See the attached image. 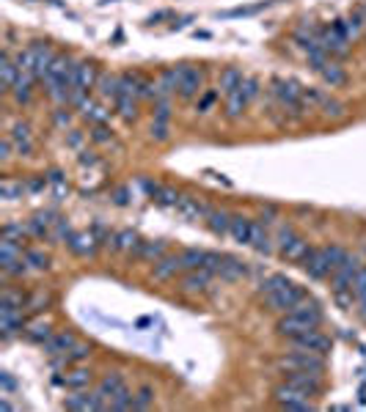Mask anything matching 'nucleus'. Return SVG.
Returning a JSON list of instances; mask_svg holds the SVG:
<instances>
[{"label": "nucleus", "instance_id": "33", "mask_svg": "<svg viewBox=\"0 0 366 412\" xmlns=\"http://www.w3.org/2000/svg\"><path fill=\"white\" fill-rule=\"evenodd\" d=\"M242 80H245V74H242V69H237V66H226V69H221V77H218V88H221V94H232L237 91L240 86H242Z\"/></svg>", "mask_w": 366, "mask_h": 412}, {"label": "nucleus", "instance_id": "21", "mask_svg": "<svg viewBox=\"0 0 366 412\" xmlns=\"http://www.w3.org/2000/svg\"><path fill=\"white\" fill-rule=\"evenodd\" d=\"M341 25H344V33H347V39L350 41H358L361 36H366V17H364V6H358V8H353L344 20H341Z\"/></svg>", "mask_w": 366, "mask_h": 412}, {"label": "nucleus", "instance_id": "60", "mask_svg": "<svg viewBox=\"0 0 366 412\" xmlns=\"http://www.w3.org/2000/svg\"><path fill=\"white\" fill-rule=\"evenodd\" d=\"M361 317H364V321H366V311H364V314H361Z\"/></svg>", "mask_w": 366, "mask_h": 412}, {"label": "nucleus", "instance_id": "3", "mask_svg": "<svg viewBox=\"0 0 366 412\" xmlns=\"http://www.w3.org/2000/svg\"><path fill=\"white\" fill-rule=\"evenodd\" d=\"M306 300V291L300 288L298 284H289L281 286L278 291H273V294H265V308L267 311H273V314H289L295 305H300Z\"/></svg>", "mask_w": 366, "mask_h": 412}, {"label": "nucleus", "instance_id": "55", "mask_svg": "<svg viewBox=\"0 0 366 412\" xmlns=\"http://www.w3.org/2000/svg\"><path fill=\"white\" fill-rule=\"evenodd\" d=\"M11 152H14V146H11V140H8V135L0 140V162H8L11 159Z\"/></svg>", "mask_w": 366, "mask_h": 412}, {"label": "nucleus", "instance_id": "19", "mask_svg": "<svg viewBox=\"0 0 366 412\" xmlns=\"http://www.w3.org/2000/svg\"><path fill=\"white\" fill-rule=\"evenodd\" d=\"M248 270H251L248 261L234 258V255H226L223 264H221V270H218V278L226 281V284H234V281H242V278L248 275Z\"/></svg>", "mask_w": 366, "mask_h": 412}, {"label": "nucleus", "instance_id": "9", "mask_svg": "<svg viewBox=\"0 0 366 412\" xmlns=\"http://www.w3.org/2000/svg\"><path fill=\"white\" fill-rule=\"evenodd\" d=\"M212 278H215V272H209V270H185L182 272V278H179V291H185V294H204L209 284H212Z\"/></svg>", "mask_w": 366, "mask_h": 412}, {"label": "nucleus", "instance_id": "23", "mask_svg": "<svg viewBox=\"0 0 366 412\" xmlns=\"http://www.w3.org/2000/svg\"><path fill=\"white\" fill-rule=\"evenodd\" d=\"M245 107H248V99L242 94V88H237V91L223 96V116H226L229 121H240L242 113H245Z\"/></svg>", "mask_w": 366, "mask_h": 412}, {"label": "nucleus", "instance_id": "45", "mask_svg": "<svg viewBox=\"0 0 366 412\" xmlns=\"http://www.w3.org/2000/svg\"><path fill=\"white\" fill-rule=\"evenodd\" d=\"M179 255H182V267L185 270H199V267H204L207 251H201V248H185Z\"/></svg>", "mask_w": 366, "mask_h": 412}, {"label": "nucleus", "instance_id": "5", "mask_svg": "<svg viewBox=\"0 0 366 412\" xmlns=\"http://www.w3.org/2000/svg\"><path fill=\"white\" fill-rule=\"evenodd\" d=\"M270 94L278 99L281 107L287 110H306L303 107V86L298 80H287V77H273L270 80Z\"/></svg>", "mask_w": 366, "mask_h": 412}, {"label": "nucleus", "instance_id": "51", "mask_svg": "<svg viewBox=\"0 0 366 412\" xmlns=\"http://www.w3.org/2000/svg\"><path fill=\"white\" fill-rule=\"evenodd\" d=\"M47 305H50V294L36 291L34 297H28V305H25V308H31V311H41V308H47Z\"/></svg>", "mask_w": 366, "mask_h": 412}, {"label": "nucleus", "instance_id": "30", "mask_svg": "<svg viewBox=\"0 0 366 412\" xmlns=\"http://www.w3.org/2000/svg\"><path fill=\"white\" fill-rule=\"evenodd\" d=\"M140 242H143V239L135 234L133 228H124V231L113 234V251H119V253L135 255V251L140 248Z\"/></svg>", "mask_w": 366, "mask_h": 412}, {"label": "nucleus", "instance_id": "43", "mask_svg": "<svg viewBox=\"0 0 366 412\" xmlns=\"http://www.w3.org/2000/svg\"><path fill=\"white\" fill-rule=\"evenodd\" d=\"M25 192V182H17V179H3L0 182V198L3 201H14V198H20Z\"/></svg>", "mask_w": 366, "mask_h": 412}, {"label": "nucleus", "instance_id": "46", "mask_svg": "<svg viewBox=\"0 0 366 412\" xmlns=\"http://www.w3.org/2000/svg\"><path fill=\"white\" fill-rule=\"evenodd\" d=\"M107 410H133V390L124 387L122 393H116V396L110 399V407H107Z\"/></svg>", "mask_w": 366, "mask_h": 412}, {"label": "nucleus", "instance_id": "44", "mask_svg": "<svg viewBox=\"0 0 366 412\" xmlns=\"http://www.w3.org/2000/svg\"><path fill=\"white\" fill-rule=\"evenodd\" d=\"M289 284V278L287 275H281V272H273V275H267V278H262L259 281V294L265 297V294H273V291H278L281 286Z\"/></svg>", "mask_w": 366, "mask_h": 412}, {"label": "nucleus", "instance_id": "56", "mask_svg": "<svg viewBox=\"0 0 366 412\" xmlns=\"http://www.w3.org/2000/svg\"><path fill=\"white\" fill-rule=\"evenodd\" d=\"M47 187V179H31V182H25V190L28 192H41Z\"/></svg>", "mask_w": 366, "mask_h": 412}, {"label": "nucleus", "instance_id": "54", "mask_svg": "<svg viewBox=\"0 0 366 412\" xmlns=\"http://www.w3.org/2000/svg\"><path fill=\"white\" fill-rule=\"evenodd\" d=\"M152 138L155 140H168V121H152Z\"/></svg>", "mask_w": 366, "mask_h": 412}, {"label": "nucleus", "instance_id": "15", "mask_svg": "<svg viewBox=\"0 0 366 412\" xmlns=\"http://www.w3.org/2000/svg\"><path fill=\"white\" fill-rule=\"evenodd\" d=\"M8 140H11V146H14V152L20 157H31V152H34V129H31L28 121H17L8 132Z\"/></svg>", "mask_w": 366, "mask_h": 412}, {"label": "nucleus", "instance_id": "42", "mask_svg": "<svg viewBox=\"0 0 366 412\" xmlns=\"http://www.w3.org/2000/svg\"><path fill=\"white\" fill-rule=\"evenodd\" d=\"M80 113H83V119H86V121H91V124H105V121L110 119V110H107V107H102V105H94V102H89Z\"/></svg>", "mask_w": 366, "mask_h": 412}, {"label": "nucleus", "instance_id": "1", "mask_svg": "<svg viewBox=\"0 0 366 412\" xmlns=\"http://www.w3.org/2000/svg\"><path fill=\"white\" fill-rule=\"evenodd\" d=\"M275 368L281 374H289V371H311V374H322L325 377V357L317 354V352H306V349H295V352H287L275 360Z\"/></svg>", "mask_w": 366, "mask_h": 412}, {"label": "nucleus", "instance_id": "13", "mask_svg": "<svg viewBox=\"0 0 366 412\" xmlns=\"http://www.w3.org/2000/svg\"><path fill=\"white\" fill-rule=\"evenodd\" d=\"M284 382H289V385H295L300 390H306L311 399L320 396L322 387H325V377L322 374H311V371H289V374H284Z\"/></svg>", "mask_w": 366, "mask_h": 412}, {"label": "nucleus", "instance_id": "2", "mask_svg": "<svg viewBox=\"0 0 366 412\" xmlns=\"http://www.w3.org/2000/svg\"><path fill=\"white\" fill-rule=\"evenodd\" d=\"M275 242H278V255L284 261H289V264H303L306 253L311 251V245L300 234H295V228H289V225H284L278 231V239Z\"/></svg>", "mask_w": 366, "mask_h": 412}, {"label": "nucleus", "instance_id": "16", "mask_svg": "<svg viewBox=\"0 0 366 412\" xmlns=\"http://www.w3.org/2000/svg\"><path fill=\"white\" fill-rule=\"evenodd\" d=\"M31 50H34V74H36V80L41 83L44 74H47V69H50V64H53V58H55L58 53H55L50 44H44V41H34Z\"/></svg>", "mask_w": 366, "mask_h": 412}, {"label": "nucleus", "instance_id": "22", "mask_svg": "<svg viewBox=\"0 0 366 412\" xmlns=\"http://www.w3.org/2000/svg\"><path fill=\"white\" fill-rule=\"evenodd\" d=\"M74 344H77L74 333H69V330H58V333H53V338L44 344V352H47L50 357H61V354H67Z\"/></svg>", "mask_w": 366, "mask_h": 412}, {"label": "nucleus", "instance_id": "50", "mask_svg": "<svg viewBox=\"0 0 366 412\" xmlns=\"http://www.w3.org/2000/svg\"><path fill=\"white\" fill-rule=\"evenodd\" d=\"M215 102H218V91H201L199 105H196V110H199V113H209Z\"/></svg>", "mask_w": 366, "mask_h": 412}, {"label": "nucleus", "instance_id": "25", "mask_svg": "<svg viewBox=\"0 0 366 412\" xmlns=\"http://www.w3.org/2000/svg\"><path fill=\"white\" fill-rule=\"evenodd\" d=\"M143 187H146V192H149L160 206H174V209H176V204H179V198H182L174 187L157 185V182H143Z\"/></svg>", "mask_w": 366, "mask_h": 412}, {"label": "nucleus", "instance_id": "28", "mask_svg": "<svg viewBox=\"0 0 366 412\" xmlns=\"http://www.w3.org/2000/svg\"><path fill=\"white\" fill-rule=\"evenodd\" d=\"M17 77H20V69L14 64V58H11L8 53H3V55H0V88H3L6 94H11Z\"/></svg>", "mask_w": 366, "mask_h": 412}, {"label": "nucleus", "instance_id": "40", "mask_svg": "<svg viewBox=\"0 0 366 412\" xmlns=\"http://www.w3.org/2000/svg\"><path fill=\"white\" fill-rule=\"evenodd\" d=\"M25 261H28V270H34V272H44V270H50V255L44 253V251H39V248H28L25 251Z\"/></svg>", "mask_w": 366, "mask_h": 412}, {"label": "nucleus", "instance_id": "17", "mask_svg": "<svg viewBox=\"0 0 366 412\" xmlns=\"http://www.w3.org/2000/svg\"><path fill=\"white\" fill-rule=\"evenodd\" d=\"M91 382H94L91 368H83V366H72L67 371V377H55V385H64L69 390H86Z\"/></svg>", "mask_w": 366, "mask_h": 412}, {"label": "nucleus", "instance_id": "34", "mask_svg": "<svg viewBox=\"0 0 366 412\" xmlns=\"http://www.w3.org/2000/svg\"><path fill=\"white\" fill-rule=\"evenodd\" d=\"M232 218L229 212H223V209H212L209 215H207V228L215 234V237H226L229 234V228H232Z\"/></svg>", "mask_w": 366, "mask_h": 412}, {"label": "nucleus", "instance_id": "24", "mask_svg": "<svg viewBox=\"0 0 366 412\" xmlns=\"http://www.w3.org/2000/svg\"><path fill=\"white\" fill-rule=\"evenodd\" d=\"M22 335H25L31 344H41V347H44V344L53 338V324H50L47 319H36L31 324H25Z\"/></svg>", "mask_w": 366, "mask_h": 412}, {"label": "nucleus", "instance_id": "10", "mask_svg": "<svg viewBox=\"0 0 366 412\" xmlns=\"http://www.w3.org/2000/svg\"><path fill=\"white\" fill-rule=\"evenodd\" d=\"M185 272V267H182V255L174 253V255H163L160 261H155V267H152V278L157 281V284H171V281H176V275H182Z\"/></svg>", "mask_w": 366, "mask_h": 412}, {"label": "nucleus", "instance_id": "49", "mask_svg": "<svg viewBox=\"0 0 366 412\" xmlns=\"http://www.w3.org/2000/svg\"><path fill=\"white\" fill-rule=\"evenodd\" d=\"M223 253H215V251H207L204 255V270H209V272H215L218 275V270H221V264H223Z\"/></svg>", "mask_w": 366, "mask_h": 412}, {"label": "nucleus", "instance_id": "26", "mask_svg": "<svg viewBox=\"0 0 366 412\" xmlns=\"http://www.w3.org/2000/svg\"><path fill=\"white\" fill-rule=\"evenodd\" d=\"M34 83H36L34 74L20 72V77H17L14 88H11V96H14L17 105H31V99H34Z\"/></svg>", "mask_w": 366, "mask_h": 412}, {"label": "nucleus", "instance_id": "29", "mask_svg": "<svg viewBox=\"0 0 366 412\" xmlns=\"http://www.w3.org/2000/svg\"><path fill=\"white\" fill-rule=\"evenodd\" d=\"M127 385H124V377L119 374V371H110V374H105L100 380V385H97V390H100V396L107 401V407H110V399L116 396V393H122Z\"/></svg>", "mask_w": 366, "mask_h": 412}, {"label": "nucleus", "instance_id": "57", "mask_svg": "<svg viewBox=\"0 0 366 412\" xmlns=\"http://www.w3.org/2000/svg\"><path fill=\"white\" fill-rule=\"evenodd\" d=\"M55 124L58 127H69L72 124V113L69 110H55Z\"/></svg>", "mask_w": 366, "mask_h": 412}, {"label": "nucleus", "instance_id": "6", "mask_svg": "<svg viewBox=\"0 0 366 412\" xmlns=\"http://www.w3.org/2000/svg\"><path fill=\"white\" fill-rule=\"evenodd\" d=\"M300 267L306 270V275H308L311 281H325V278H331V272H333L331 261H328V255H325V248H311V251L306 253Z\"/></svg>", "mask_w": 366, "mask_h": 412}, {"label": "nucleus", "instance_id": "7", "mask_svg": "<svg viewBox=\"0 0 366 412\" xmlns=\"http://www.w3.org/2000/svg\"><path fill=\"white\" fill-rule=\"evenodd\" d=\"M64 407L67 410H77V412H86V410H107V401L100 396V390H74L72 396L64 399Z\"/></svg>", "mask_w": 366, "mask_h": 412}, {"label": "nucleus", "instance_id": "58", "mask_svg": "<svg viewBox=\"0 0 366 412\" xmlns=\"http://www.w3.org/2000/svg\"><path fill=\"white\" fill-rule=\"evenodd\" d=\"M0 385H3V393H11V390H14V380H11V374H8V371H3V374H0Z\"/></svg>", "mask_w": 366, "mask_h": 412}, {"label": "nucleus", "instance_id": "38", "mask_svg": "<svg viewBox=\"0 0 366 412\" xmlns=\"http://www.w3.org/2000/svg\"><path fill=\"white\" fill-rule=\"evenodd\" d=\"M89 354H91V347H89V344H74V347L69 349L67 354H61V357H53V360H55V366H77V363H80V360H86V357H89Z\"/></svg>", "mask_w": 366, "mask_h": 412}, {"label": "nucleus", "instance_id": "35", "mask_svg": "<svg viewBox=\"0 0 366 412\" xmlns=\"http://www.w3.org/2000/svg\"><path fill=\"white\" fill-rule=\"evenodd\" d=\"M273 237H270V231L265 228V222H254V234H251V248L256 251V253L262 255H270L273 253Z\"/></svg>", "mask_w": 366, "mask_h": 412}, {"label": "nucleus", "instance_id": "47", "mask_svg": "<svg viewBox=\"0 0 366 412\" xmlns=\"http://www.w3.org/2000/svg\"><path fill=\"white\" fill-rule=\"evenodd\" d=\"M242 94H245V99H248V105L259 96V77H254V74H245V80H242Z\"/></svg>", "mask_w": 366, "mask_h": 412}, {"label": "nucleus", "instance_id": "8", "mask_svg": "<svg viewBox=\"0 0 366 412\" xmlns=\"http://www.w3.org/2000/svg\"><path fill=\"white\" fill-rule=\"evenodd\" d=\"M204 91V69L190 64H182V83H179V96L185 102L196 99Z\"/></svg>", "mask_w": 366, "mask_h": 412}, {"label": "nucleus", "instance_id": "59", "mask_svg": "<svg viewBox=\"0 0 366 412\" xmlns=\"http://www.w3.org/2000/svg\"><path fill=\"white\" fill-rule=\"evenodd\" d=\"M116 204H119V206H124V204H127V190L116 192Z\"/></svg>", "mask_w": 366, "mask_h": 412}, {"label": "nucleus", "instance_id": "53", "mask_svg": "<svg viewBox=\"0 0 366 412\" xmlns=\"http://www.w3.org/2000/svg\"><path fill=\"white\" fill-rule=\"evenodd\" d=\"M47 182H50V185L55 187V192H58V195H64V192H69V185L64 182V179H61V173H58V171H53V173L47 176Z\"/></svg>", "mask_w": 366, "mask_h": 412}, {"label": "nucleus", "instance_id": "41", "mask_svg": "<svg viewBox=\"0 0 366 412\" xmlns=\"http://www.w3.org/2000/svg\"><path fill=\"white\" fill-rule=\"evenodd\" d=\"M149 407H155V387L143 385L133 393V410H149Z\"/></svg>", "mask_w": 366, "mask_h": 412}, {"label": "nucleus", "instance_id": "61", "mask_svg": "<svg viewBox=\"0 0 366 412\" xmlns=\"http://www.w3.org/2000/svg\"><path fill=\"white\" fill-rule=\"evenodd\" d=\"M364 17H366V3H364Z\"/></svg>", "mask_w": 366, "mask_h": 412}, {"label": "nucleus", "instance_id": "32", "mask_svg": "<svg viewBox=\"0 0 366 412\" xmlns=\"http://www.w3.org/2000/svg\"><path fill=\"white\" fill-rule=\"evenodd\" d=\"M254 222L242 215H234L232 218V228H229V237H232L237 245H251V234H254Z\"/></svg>", "mask_w": 366, "mask_h": 412}, {"label": "nucleus", "instance_id": "52", "mask_svg": "<svg viewBox=\"0 0 366 412\" xmlns=\"http://www.w3.org/2000/svg\"><path fill=\"white\" fill-rule=\"evenodd\" d=\"M91 140H97V143H110V140H113V132L105 127V124H94V129H91Z\"/></svg>", "mask_w": 366, "mask_h": 412}, {"label": "nucleus", "instance_id": "11", "mask_svg": "<svg viewBox=\"0 0 366 412\" xmlns=\"http://www.w3.org/2000/svg\"><path fill=\"white\" fill-rule=\"evenodd\" d=\"M289 344H292L295 349H306V352H317V354H322V357H325V354L331 352V347H333L331 338H328L325 333H320L317 327H314V330H306L303 335H298V338H292Z\"/></svg>", "mask_w": 366, "mask_h": 412}, {"label": "nucleus", "instance_id": "20", "mask_svg": "<svg viewBox=\"0 0 366 412\" xmlns=\"http://www.w3.org/2000/svg\"><path fill=\"white\" fill-rule=\"evenodd\" d=\"M176 212H179L185 220H207V215H209L212 209L204 206L199 198H193V195H182L179 204H176Z\"/></svg>", "mask_w": 366, "mask_h": 412}, {"label": "nucleus", "instance_id": "31", "mask_svg": "<svg viewBox=\"0 0 366 412\" xmlns=\"http://www.w3.org/2000/svg\"><path fill=\"white\" fill-rule=\"evenodd\" d=\"M97 88H100L102 99H110V102L116 105V99H119V94H122V74H107V72H100Z\"/></svg>", "mask_w": 366, "mask_h": 412}, {"label": "nucleus", "instance_id": "36", "mask_svg": "<svg viewBox=\"0 0 366 412\" xmlns=\"http://www.w3.org/2000/svg\"><path fill=\"white\" fill-rule=\"evenodd\" d=\"M116 113H119V119L124 124H133L135 119H138V99L130 94H122L116 99Z\"/></svg>", "mask_w": 366, "mask_h": 412}, {"label": "nucleus", "instance_id": "12", "mask_svg": "<svg viewBox=\"0 0 366 412\" xmlns=\"http://www.w3.org/2000/svg\"><path fill=\"white\" fill-rule=\"evenodd\" d=\"M25 330V319H22V311L17 308H0V341L8 344L14 335H22Z\"/></svg>", "mask_w": 366, "mask_h": 412}, {"label": "nucleus", "instance_id": "48", "mask_svg": "<svg viewBox=\"0 0 366 412\" xmlns=\"http://www.w3.org/2000/svg\"><path fill=\"white\" fill-rule=\"evenodd\" d=\"M320 110H322V116H325V119H341V116H344V105H341V102H336V99H331V96L325 99V105H322Z\"/></svg>", "mask_w": 366, "mask_h": 412}, {"label": "nucleus", "instance_id": "4", "mask_svg": "<svg viewBox=\"0 0 366 412\" xmlns=\"http://www.w3.org/2000/svg\"><path fill=\"white\" fill-rule=\"evenodd\" d=\"M320 44L325 47V53L331 55L333 61H341V58L350 55V44H353V41L347 39L341 22H331V25L320 28Z\"/></svg>", "mask_w": 366, "mask_h": 412}, {"label": "nucleus", "instance_id": "14", "mask_svg": "<svg viewBox=\"0 0 366 412\" xmlns=\"http://www.w3.org/2000/svg\"><path fill=\"white\" fill-rule=\"evenodd\" d=\"M97 245H100V239H97L94 231H74L67 239L69 253L80 255V258H89V255L97 253Z\"/></svg>", "mask_w": 366, "mask_h": 412}, {"label": "nucleus", "instance_id": "18", "mask_svg": "<svg viewBox=\"0 0 366 412\" xmlns=\"http://www.w3.org/2000/svg\"><path fill=\"white\" fill-rule=\"evenodd\" d=\"M97 80H100V69L94 64H89V61L74 64V86H72V88H77V91H91V88H97Z\"/></svg>", "mask_w": 366, "mask_h": 412}, {"label": "nucleus", "instance_id": "27", "mask_svg": "<svg viewBox=\"0 0 366 412\" xmlns=\"http://www.w3.org/2000/svg\"><path fill=\"white\" fill-rule=\"evenodd\" d=\"M166 242L163 239H143L140 242V248L135 251V258H140V261H146V264H155V261H160L163 255H166Z\"/></svg>", "mask_w": 366, "mask_h": 412}, {"label": "nucleus", "instance_id": "39", "mask_svg": "<svg viewBox=\"0 0 366 412\" xmlns=\"http://www.w3.org/2000/svg\"><path fill=\"white\" fill-rule=\"evenodd\" d=\"M28 225H20V222H6L3 225V239H11V242H17V245H28Z\"/></svg>", "mask_w": 366, "mask_h": 412}, {"label": "nucleus", "instance_id": "37", "mask_svg": "<svg viewBox=\"0 0 366 412\" xmlns=\"http://www.w3.org/2000/svg\"><path fill=\"white\" fill-rule=\"evenodd\" d=\"M320 74H322V80L331 86V88H339V86H344L347 83V72H344V66L336 64V61H328V64L320 69Z\"/></svg>", "mask_w": 366, "mask_h": 412}]
</instances>
